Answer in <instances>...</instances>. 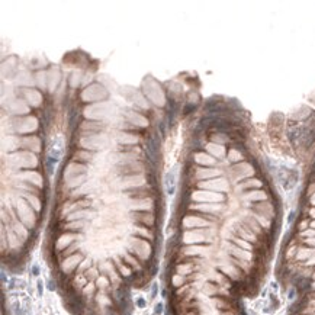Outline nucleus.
Masks as SVG:
<instances>
[{
    "mask_svg": "<svg viewBox=\"0 0 315 315\" xmlns=\"http://www.w3.org/2000/svg\"><path fill=\"white\" fill-rule=\"evenodd\" d=\"M63 153H64V144L61 138H57L50 144V147L47 150V156H45V168H47V173L54 174L55 168H57L60 160L63 157Z\"/></svg>",
    "mask_w": 315,
    "mask_h": 315,
    "instance_id": "1",
    "label": "nucleus"
},
{
    "mask_svg": "<svg viewBox=\"0 0 315 315\" xmlns=\"http://www.w3.org/2000/svg\"><path fill=\"white\" fill-rule=\"evenodd\" d=\"M179 166H174L173 168H170L163 179V186L167 195H174L176 187H177V174H179Z\"/></svg>",
    "mask_w": 315,
    "mask_h": 315,
    "instance_id": "2",
    "label": "nucleus"
},
{
    "mask_svg": "<svg viewBox=\"0 0 315 315\" xmlns=\"http://www.w3.org/2000/svg\"><path fill=\"white\" fill-rule=\"evenodd\" d=\"M163 308H164L163 302H158L157 305L154 307V314H153V315H161V314H163Z\"/></svg>",
    "mask_w": 315,
    "mask_h": 315,
    "instance_id": "3",
    "label": "nucleus"
},
{
    "mask_svg": "<svg viewBox=\"0 0 315 315\" xmlns=\"http://www.w3.org/2000/svg\"><path fill=\"white\" fill-rule=\"evenodd\" d=\"M74 249H76V246H74V244H73L71 247H68V249H67V250H64V251H63V256H64V257H67V256H70V253H73V251H74Z\"/></svg>",
    "mask_w": 315,
    "mask_h": 315,
    "instance_id": "4",
    "label": "nucleus"
},
{
    "mask_svg": "<svg viewBox=\"0 0 315 315\" xmlns=\"http://www.w3.org/2000/svg\"><path fill=\"white\" fill-rule=\"evenodd\" d=\"M145 305H147V302H145V299H144V298H138V299H137V307H138V308H144Z\"/></svg>",
    "mask_w": 315,
    "mask_h": 315,
    "instance_id": "5",
    "label": "nucleus"
},
{
    "mask_svg": "<svg viewBox=\"0 0 315 315\" xmlns=\"http://www.w3.org/2000/svg\"><path fill=\"white\" fill-rule=\"evenodd\" d=\"M157 289H158V285H157V283H154V285H153V288H151V298H156V295H157Z\"/></svg>",
    "mask_w": 315,
    "mask_h": 315,
    "instance_id": "6",
    "label": "nucleus"
},
{
    "mask_svg": "<svg viewBox=\"0 0 315 315\" xmlns=\"http://www.w3.org/2000/svg\"><path fill=\"white\" fill-rule=\"evenodd\" d=\"M36 286H38V295H42V290H44V285H42L41 280H38Z\"/></svg>",
    "mask_w": 315,
    "mask_h": 315,
    "instance_id": "7",
    "label": "nucleus"
},
{
    "mask_svg": "<svg viewBox=\"0 0 315 315\" xmlns=\"http://www.w3.org/2000/svg\"><path fill=\"white\" fill-rule=\"evenodd\" d=\"M32 274L33 276H38V274H39V269H38V266L36 264L32 267Z\"/></svg>",
    "mask_w": 315,
    "mask_h": 315,
    "instance_id": "8",
    "label": "nucleus"
},
{
    "mask_svg": "<svg viewBox=\"0 0 315 315\" xmlns=\"http://www.w3.org/2000/svg\"><path fill=\"white\" fill-rule=\"evenodd\" d=\"M48 289H50V290H54V289H55V283L52 282V280H50V282H48Z\"/></svg>",
    "mask_w": 315,
    "mask_h": 315,
    "instance_id": "9",
    "label": "nucleus"
}]
</instances>
